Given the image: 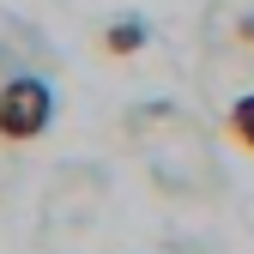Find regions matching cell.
Masks as SVG:
<instances>
[{
  "label": "cell",
  "mask_w": 254,
  "mask_h": 254,
  "mask_svg": "<svg viewBox=\"0 0 254 254\" xmlns=\"http://www.w3.org/2000/svg\"><path fill=\"white\" fill-rule=\"evenodd\" d=\"M49 121H55V91H49L37 73H18V79L0 85V139H6V145L43 139Z\"/></svg>",
  "instance_id": "cell-1"
},
{
  "label": "cell",
  "mask_w": 254,
  "mask_h": 254,
  "mask_svg": "<svg viewBox=\"0 0 254 254\" xmlns=\"http://www.w3.org/2000/svg\"><path fill=\"white\" fill-rule=\"evenodd\" d=\"M145 37H151V30H145V18H133V12H127V18H115L109 30H103V55H139L145 49Z\"/></svg>",
  "instance_id": "cell-2"
},
{
  "label": "cell",
  "mask_w": 254,
  "mask_h": 254,
  "mask_svg": "<svg viewBox=\"0 0 254 254\" xmlns=\"http://www.w3.org/2000/svg\"><path fill=\"white\" fill-rule=\"evenodd\" d=\"M224 133H230L242 151H254V91L230 103V115H224Z\"/></svg>",
  "instance_id": "cell-3"
},
{
  "label": "cell",
  "mask_w": 254,
  "mask_h": 254,
  "mask_svg": "<svg viewBox=\"0 0 254 254\" xmlns=\"http://www.w3.org/2000/svg\"><path fill=\"white\" fill-rule=\"evenodd\" d=\"M236 43H242V49H254V12H242V18H236Z\"/></svg>",
  "instance_id": "cell-4"
}]
</instances>
